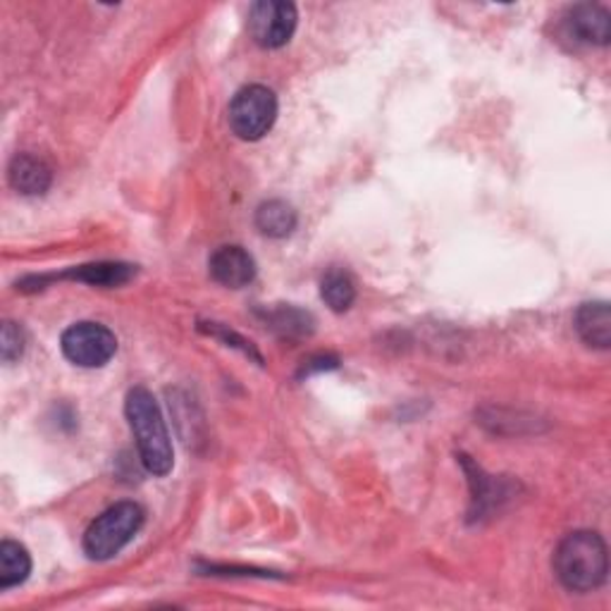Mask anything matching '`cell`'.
Wrapping results in <instances>:
<instances>
[{
    "label": "cell",
    "mask_w": 611,
    "mask_h": 611,
    "mask_svg": "<svg viewBox=\"0 0 611 611\" xmlns=\"http://www.w3.org/2000/svg\"><path fill=\"white\" fill-rule=\"evenodd\" d=\"M124 413L127 421H130L143 469L158 478L168 475L174 465L172 440L156 397L147 388L130 390L124 401Z\"/></svg>",
    "instance_id": "obj_1"
},
{
    "label": "cell",
    "mask_w": 611,
    "mask_h": 611,
    "mask_svg": "<svg viewBox=\"0 0 611 611\" xmlns=\"http://www.w3.org/2000/svg\"><path fill=\"white\" fill-rule=\"evenodd\" d=\"M554 573L569 592H594L607 583L609 550L594 530H575L559 542L554 552Z\"/></svg>",
    "instance_id": "obj_2"
},
{
    "label": "cell",
    "mask_w": 611,
    "mask_h": 611,
    "mask_svg": "<svg viewBox=\"0 0 611 611\" xmlns=\"http://www.w3.org/2000/svg\"><path fill=\"white\" fill-rule=\"evenodd\" d=\"M143 509L137 502H118L106 509L84 533V552L93 561L116 559L143 525Z\"/></svg>",
    "instance_id": "obj_3"
},
{
    "label": "cell",
    "mask_w": 611,
    "mask_h": 611,
    "mask_svg": "<svg viewBox=\"0 0 611 611\" xmlns=\"http://www.w3.org/2000/svg\"><path fill=\"white\" fill-rule=\"evenodd\" d=\"M278 120V96L268 87L251 84L239 89L230 103V127L244 141L263 139Z\"/></svg>",
    "instance_id": "obj_4"
},
{
    "label": "cell",
    "mask_w": 611,
    "mask_h": 611,
    "mask_svg": "<svg viewBox=\"0 0 611 611\" xmlns=\"http://www.w3.org/2000/svg\"><path fill=\"white\" fill-rule=\"evenodd\" d=\"M60 349L66 359L79 368H103L118 351V337L106 325L91 323H74L60 337Z\"/></svg>",
    "instance_id": "obj_5"
},
{
    "label": "cell",
    "mask_w": 611,
    "mask_h": 611,
    "mask_svg": "<svg viewBox=\"0 0 611 611\" xmlns=\"http://www.w3.org/2000/svg\"><path fill=\"white\" fill-rule=\"evenodd\" d=\"M299 24L297 6L284 0H261L249 12V31L261 48H282L292 41Z\"/></svg>",
    "instance_id": "obj_6"
},
{
    "label": "cell",
    "mask_w": 611,
    "mask_h": 611,
    "mask_svg": "<svg viewBox=\"0 0 611 611\" xmlns=\"http://www.w3.org/2000/svg\"><path fill=\"white\" fill-rule=\"evenodd\" d=\"M564 31L578 43L607 46L611 39V18L602 6L581 3L564 14Z\"/></svg>",
    "instance_id": "obj_7"
},
{
    "label": "cell",
    "mask_w": 611,
    "mask_h": 611,
    "mask_svg": "<svg viewBox=\"0 0 611 611\" xmlns=\"http://www.w3.org/2000/svg\"><path fill=\"white\" fill-rule=\"evenodd\" d=\"M211 278L230 289H241L256 280V261L253 256L241 247H220L213 251L208 261Z\"/></svg>",
    "instance_id": "obj_8"
},
{
    "label": "cell",
    "mask_w": 611,
    "mask_h": 611,
    "mask_svg": "<svg viewBox=\"0 0 611 611\" xmlns=\"http://www.w3.org/2000/svg\"><path fill=\"white\" fill-rule=\"evenodd\" d=\"M8 180H10L12 189L20 191V194L37 197V194H43V191L51 187L53 172L41 158L20 153L12 158V163L8 168Z\"/></svg>",
    "instance_id": "obj_9"
},
{
    "label": "cell",
    "mask_w": 611,
    "mask_h": 611,
    "mask_svg": "<svg viewBox=\"0 0 611 611\" xmlns=\"http://www.w3.org/2000/svg\"><path fill=\"white\" fill-rule=\"evenodd\" d=\"M575 330L581 340L594 349L611 347V313L607 301L583 303L575 313Z\"/></svg>",
    "instance_id": "obj_10"
},
{
    "label": "cell",
    "mask_w": 611,
    "mask_h": 611,
    "mask_svg": "<svg viewBox=\"0 0 611 611\" xmlns=\"http://www.w3.org/2000/svg\"><path fill=\"white\" fill-rule=\"evenodd\" d=\"M297 211L282 199H270L256 211V228L270 239H284L297 230Z\"/></svg>",
    "instance_id": "obj_11"
},
{
    "label": "cell",
    "mask_w": 611,
    "mask_h": 611,
    "mask_svg": "<svg viewBox=\"0 0 611 611\" xmlns=\"http://www.w3.org/2000/svg\"><path fill=\"white\" fill-rule=\"evenodd\" d=\"M31 573V554L27 547L12 540L0 544V590H10L22 585Z\"/></svg>",
    "instance_id": "obj_12"
},
{
    "label": "cell",
    "mask_w": 611,
    "mask_h": 611,
    "mask_svg": "<svg viewBox=\"0 0 611 611\" xmlns=\"http://www.w3.org/2000/svg\"><path fill=\"white\" fill-rule=\"evenodd\" d=\"M320 297L334 313H344L357 301V282H353L347 270L332 268L325 272L323 282H320Z\"/></svg>",
    "instance_id": "obj_13"
},
{
    "label": "cell",
    "mask_w": 611,
    "mask_h": 611,
    "mask_svg": "<svg viewBox=\"0 0 611 611\" xmlns=\"http://www.w3.org/2000/svg\"><path fill=\"white\" fill-rule=\"evenodd\" d=\"M137 276V268L127 263H91L77 270H70L66 278L87 282L93 287H118L130 282Z\"/></svg>",
    "instance_id": "obj_14"
},
{
    "label": "cell",
    "mask_w": 611,
    "mask_h": 611,
    "mask_svg": "<svg viewBox=\"0 0 611 611\" xmlns=\"http://www.w3.org/2000/svg\"><path fill=\"white\" fill-rule=\"evenodd\" d=\"M3 344H0V351H3V361L6 363H12V361H18L22 359V353H24V334L22 330L14 325V323H8L3 325V340H0Z\"/></svg>",
    "instance_id": "obj_15"
},
{
    "label": "cell",
    "mask_w": 611,
    "mask_h": 611,
    "mask_svg": "<svg viewBox=\"0 0 611 611\" xmlns=\"http://www.w3.org/2000/svg\"><path fill=\"white\" fill-rule=\"evenodd\" d=\"M272 328H280L282 332H309L311 330V318L297 311V309H287V311H280L272 315Z\"/></svg>",
    "instance_id": "obj_16"
}]
</instances>
